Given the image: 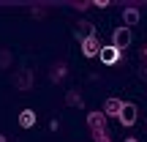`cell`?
<instances>
[{
  "label": "cell",
  "mask_w": 147,
  "mask_h": 142,
  "mask_svg": "<svg viewBox=\"0 0 147 142\" xmlns=\"http://www.w3.org/2000/svg\"><path fill=\"white\" fill-rule=\"evenodd\" d=\"M33 71L30 69H16L14 71V88L22 90V93H27V90H33Z\"/></svg>",
  "instance_id": "6da1fadb"
},
{
  "label": "cell",
  "mask_w": 147,
  "mask_h": 142,
  "mask_svg": "<svg viewBox=\"0 0 147 142\" xmlns=\"http://www.w3.org/2000/svg\"><path fill=\"white\" fill-rule=\"evenodd\" d=\"M128 44H131V27H125V25L115 27V30H112V47H115L117 52H123Z\"/></svg>",
  "instance_id": "7a4b0ae2"
},
{
  "label": "cell",
  "mask_w": 147,
  "mask_h": 142,
  "mask_svg": "<svg viewBox=\"0 0 147 142\" xmlns=\"http://www.w3.org/2000/svg\"><path fill=\"white\" fill-rule=\"evenodd\" d=\"M87 126H90V131L93 134H98V131H106V115L101 109H95V112H87Z\"/></svg>",
  "instance_id": "3957f363"
},
{
  "label": "cell",
  "mask_w": 147,
  "mask_h": 142,
  "mask_svg": "<svg viewBox=\"0 0 147 142\" xmlns=\"http://www.w3.org/2000/svg\"><path fill=\"white\" fill-rule=\"evenodd\" d=\"M117 120H120L123 126H134V123H136V104L123 101V109H120V115H117Z\"/></svg>",
  "instance_id": "277c9868"
},
{
  "label": "cell",
  "mask_w": 147,
  "mask_h": 142,
  "mask_svg": "<svg viewBox=\"0 0 147 142\" xmlns=\"http://www.w3.org/2000/svg\"><path fill=\"white\" fill-rule=\"evenodd\" d=\"M98 52H101L98 36H90V38H84V41H82V55H84V58H98Z\"/></svg>",
  "instance_id": "5b68a950"
},
{
  "label": "cell",
  "mask_w": 147,
  "mask_h": 142,
  "mask_svg": "<svg viewBox=\"0 0 147 142\" xmlns=\"http://www.w3.org/2000/svg\"><path fill=\"white\" fill-rule=\"evenodd\" d=\"M98 58H101V63H104V66H115L117 60H120V52H117L115 47H101Z\"/></svg>",
  "instance_id": "8992f818"
},
{
  "label": "cell",
  "mask_w": 147,
  "mask_h": 142,
  "mask_svg": "<svg viewBox=\"0 0 147 142\" xmlns=\"http://www.w3.org/2000/svg\"><path fill=\"white\" fill-rule=\"evenodd\" d=\"M139 19H142V11H139L136 5H125V8H123V22H125V27L128 25H139Z\"/></svg>",
  "instance_id": "52a82bcc"
},
{
  "label": "cell",
  "mask_w": 147,
  "mask_h": 142,
  "mask_svg": "<svg viewBox=\"0 0 147 142\" xmlns=\"http://www.w3.org/2000/svg\"><path fill=\"white\" fill-rule=\"evenodd\" d=\"M120 109H123V101L112 96V99H106V104H104V109H101V112H104L106 118H117V115H120Z\"/></svg>",
  "instance_id": "ba28073f"
},
{
  "label": "cell",
  "mask_w": 147,
  "mask_h": 142,
  "mask_svg": "<svg viewBox=\"0 0 147 142\" xmlns=\"http://www.w3.org/2000/svg\"><path fill=\"white\" fill-rule=\"evenodd\" d=\"M36 120H38V118H36V109H22L19 112V126L22 128H33V126H36Z\"/></svg>",
  "instance_id": "9c48e42d"
},
{
  "label": "cell",
  "mask_w": 147,
  "mask_h": 142,
  "mask_svg": "<svg viewBox=\"0 0 147 142\" xmlns=\"http://www.w3.org/2000/svg\"><path fill=\"white\" fill-rule=\"evenodd\" d=\"M76 36L82 38V41H84V38H90V36H95V25H93V22H87V19H82V22H79V27H76Z\"/></svg>",
  "instance_id": "30bf717a"
},
{
  "label": "cell",
  "mask_w": 147,
  "mask_h": 142,
  "mask_svg": "<svg viewBox=\"0 0 147 142\" xmlns=\"http://www.w3.org/2000/svg\"><path fill=\"white\" fill-rule=\"evenodd\" d=\"M49 79H52V82H63V79H65V63H63V60L52 66V71H49Z\"/></svg>",
  "instance_id": "8fae6325"
},
{
  "label": "cell",
  "mask_w": 147,
  "mask_h": 142,
  "mask_svg": "<svg viewBox=\"0 0 147 142\" xmlns=\"http://www.w3.org/2000/svg\"><path fill=\"white\" fill-rule=\"evenodd\" d=\"M65 104L68 107H82V96H79L76 90H68V93H65Z\"/></svg>",
  "instance_id": "7c38bea8"
},
{
  "label": "cell",
  "mask_w": 147,
  "mask_h": 142,
  "mask_svg": "<svg viewBox=\"0 0 147 142\" xmlns=\"http://www.w3.org/2000/svg\"><path fill=\"white\" fill-rule=\"evenodd\" d=\"M11 66V55H8V49H0V69H8Z\"/></svg>",
  "instance_id": "4fadbf2b"
},
{
  "label": "cell",
  "mask_w": 147,
  "mask_h": 142,
  "mask_svg": "<svg viewBox=\"0 0 147 142\" xmlns=\"http://www.w3.org/2000/svg\"><path fill=\"white\" fill-rule=\"evenodd\" d=\"M93 142H112V139L106 131H98V134H93Z\"/></svg>",
  "instance_id": "5bb4252c"
},
{
  "label": "cell",
  "mask_w": 147,
  "mask_h": 142,
  "mask_svg": "<svg viewBox=\"0 0 147 142\" xmlns=\"http://www.w3.org/2000/svg\"><path fill=\"white\" fill-rule=\"evenodd\" d=\"M123 142H139V139L136 137H128V139H123Z\"/></svg>",
  "instance_id": "9a60e30c"
},
{
  "label": "cell",
  "mask_w": 147,
  "mask_h": 142,
  "mask_svg": "<svg viewBox=\"0 0 147 142\" xmlns=\"http://www.w3.org/2000/svg\"><path fill=\"white\" fill-rule=\"evenodd\" d=\"M0 142H8V139H5V134H0Z\"/></svg>",
  "instance_id": "2e32d148"
}]
</instances>
